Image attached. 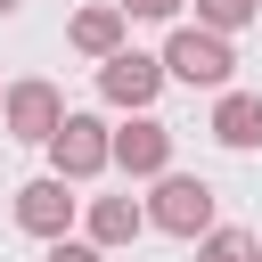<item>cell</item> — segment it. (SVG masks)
Returning a JSON list of instances; mask_svg holds the SVG:
<instances>
[{
	"label": "cell",
	"mask_w": 262,
	"mask_h": 262,
	"mask_svg": "<svg viewBox=\"0 0 262 262\" xmlns=\"http://www.w3.org/2000/svg\"><path fill=\"white\" fill-rule=\"evenodd\" d=\"M205 131H213L221 147H237V156H246V147H262V90H221Z\"/></svg>",
	"instance_id": "30bf717a"
},
{
	"label": "cell",
	"mask_w": 262,
	"mask_h": 262,
	"mask_svg": "<svg viewBox=\"0 0 262 262\" xmlns=\"http://www.w3.org/2000/svg\"><path fill=\"white\" fill-rule=\"evenodd\" d=\"M115 8H123V16H147V25H172L188 0H115Z\"/></svg>",
	"instance_id": "4fadbf2b"
},
{
	"label": "cell",
	"mask_w": 262,
	"mask_h": 262,
	"mask_svg": "<svg viewBox=\"0 0 262 262\" xmlns=\"http://www.w3.org/2000/svg\"><path fill=\"white\" fill-rule=\"evenodd\" d=\"M66 115H74V106H66V98H57V82H41V74L8 82V98H0V131H8V139H25V147H49Z\"/></svg>",
	"instance_id": "3957f363"
},
{
	"label": "cell",
	"mask_w": 262,
	"mask_h": 262,
	"mask_svg": "<svg viewBox=\"0 0 262 262\" xmlns=\"http://www.w3.org/2000/svg\"><path fill=\"white\" fill-rule=\"evenodd\" d=\"M139 229H147V205H139V196H90V205H82V237H90L98 254L139 246Z\"/></svg>",
	"instance_id": "ba28073f"
},
{
	"label": "cell",
	"mask_w": 262,
	"mask_h": 262,
	"mask_svg": "<svg viewBox=\"0 0 262 262\" xmlns=\"http://www.w3.org/2000/svg\"><path fill=\"white\" fill-rule=\"evenodd\" d=\"M213 213H221L213 205V180H196V172H164L147 188V229H164V237H188L196 246L213 229Z\"/></svg>",
	"instance_id": "7a4b0ae2"
},
{
	"label": "cell",
	"mask_w": 262,
	"mask_h": 262,
	"mask_svg": "<svg viewBox=\"0 0 262 262\" xmlns=\"http://www.w3.org/2000/svg\"><path fill=\"white\" fill-rule=\"evenodd\" d=\"M196 262H262V237H254V229H229V221H213V229L196 237Z\"/></svg>",
	"instance_id": "8fae6325"
},
{
	"label": "cell",
	"mask_w": 262,
	"mask_h": 262,
	"mask_svg": "<svg viewBox=\"0 0 262 262\" xmlns=\"http://www.w3.org/2000/svg\"><path fill=\"white\" fill-rule=\"evenodd\" d=\"M0 98H8V90H0Z\"/></svg>",
	"instance_id": "2e32d148"
},
{
	"label": "cell",
	"mask_w": 262,
	"mask_h": 262,
	"mask_svg": "<svg viewBox=\"0 0 262 262\" xmlns=\"http://www.w3.org/2000/svg\"><path fill=\"white\" fill-rule=\"evenodd\" d=\"M164 82H172V74H164V57H147V49H115V57L98 66V98L123 106V115H147Z\"/></svg>",
	"instance_id": "5b68a950"
},
{
	"label": "cell",
	"mask_w": 262,
	"mask_h": 262,
	"mask_svg": "<svg viewBox=\"0 0 262 262\" xmlns=\"http://www.w3.org/2000/svg\"><path fill=\"white\" fill-rule=\"evenodd\" d=\"M106 164H115V131H106L98 115H82V106H74V115L57 123V139H49V172L82 188V180H98Z\"/></svg>",
	"instance_id": "277c9868"
},
{
	"label": "cell",
	"mask_w": 262,
	"mask_h": 262,
	"mask_svg": "<svg viewBox=\"0 0 262 262\" xmlns=\"http://www.w3.org/2000/svg\"><path fill=\"white\" fill-rule=\"evenodd\" d=\"M262 16V0H196V25L205 33H246Z\"/></svg>",
	"instance_id": "7c38bea8"
},
{
	"label": "cell",
	"mask_w": 262,
	"mask_h": 262,
	"mask_svg": "<svg viewBox=\"0 0 262 262\" xmlns=\"http://www.w3.org/2000/svg\"><path fill=\"white\" fill-rule=\"evenodd\" d=\"M164 74H172V82H188V90H229V74H237V49H229V33L172 25V41H164Z\"/></svg>",
	"instance_id": "6da1fadb"
},
{
	"label": "cell",
	"mask_w": 262,
	"mask_h": 262,
	"mask_svg": "<svg viewBox=\"0 0 262 262\" xmlns=\"http://www.w3.org/2000/svg\"><path fill=\"white\" fill-rule=\"evenodd\" d=\"M115 172H131V180H164V172H172V123L131 115V123L115 131Z\"/></svg>",
	"instance_id": "52a82bcc"
},
{
	"label": "cell",
	"mask_w": 262,
	"mask_h": 262,
	"mask_svg": "<svg viewBox=\"0 0 262 262\" xmlns=\"http://www.w3.org/2000/svg\"><path fill=\"white\" fill-rule=\"evenodd\" d=\"M74 213H82V196H74V180H57V172H41V180H25L16 188V229L25 237H66L74 229Z\"/></svg>",
	"instance_id": "8992f818"
},
{
	"label": "cell",
	"mask_w": 262,
	"mask_h": 262,
	"mask_svg": "<svg viewBox=\"0 0 262 262\" xmlns=\"http://www.w3.org/2000/svg\"><path fill=\"white\" fill-rule=\"evenodd\" d=\"M41 262H106V254H98V246H90V237H57V246H49V254H41Z\"/></svg>",
	"instance_id": "5bb4252c"
},
{
	"label": "cell",
	"mask_w": 262,
	"mask_h": 262,
	"mask_svg": "<svg viewBox=\"0 0 262 262\" xmlns=\"http://www.w3.org/2000/svg\"><path fill=\"white\" fill-rule=\"evenodd\" d=\"M16 8H25V0H0V16H16Z\"/></svg>",
	"instance_id": "9a60e30c"
},
{
	"label": "cell",
	"mask_w": 262,
	"mask_h": 262,
	"mask_svg": "<svg viewBox=\"0 0 262 262\" xmlns=\"http://www.w3.org/2000/svg\"><path fill=\"white\" fill-rule=\"evenodd\" d=\"M123 25H131V16H123L115 0H90V8H74V25H66V41H74V49L90 57V66H106V57L123 49Z\"/></svg>",
	"instance_id": "9c48e42d"
}]
</instances>
